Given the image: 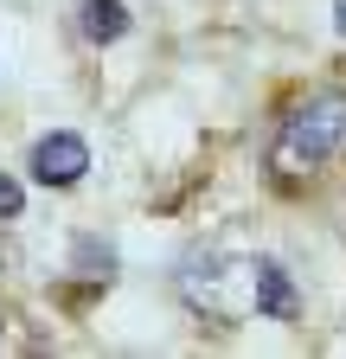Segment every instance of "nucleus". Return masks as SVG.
Returning a JSON list of instances; mask_svg holds the SVG:
<instances>
[{
    "mask_svg": "<svg viewBox=\"0 0 346 359\" xmlns=\"http://www.w3.org/2000/svg\"><path fill=\"white\" fill-rule=\"evenodd\" d=\"M340 142H346V90H327V97H308L295 116H282L276 167L282 173H308L327 154H340Z\"/></svg>",
    "mask_w": 346,
    "mask_h": 359,
    "instance_id": "obj_1",
    "label": "nucleus"
},
{
    "mask_svg": "<svg viewBox=\"0 0 346 359\" xmlns=\"http://www.w3.org/2000/svg\"><path fill=\"white\" fill-rule=\"evenodd\" d=\"M26 167H32V180H39V187H77V180H83V167H90V142H83V135H71V128L39 135V142H32V154H26Z\"/></svg>",
    "mask_w": 346,
    "mask_h": 359,
    "instance_id": "obj_2",
    "label": "nucleus"
},
{
    "mask_svg": "<svg viewBox=\"0 0 346 359\" xmlns=\"http://www.w3.org/2000/svg\"><path fill=\"white\" fill-rule=\"evenodd\" d=\"M250 308L270 314V321H289V314H295V289H289V276H282V263L256 257V269H250Z\"/></svg>",
    "mask_w": 346,
    "mask_h": 359,
    "instance_id": "obj_3",
    "label": "nucleus"
},
{
    "mask_svg": "<svg viewBox=\"0 0 346 359\" xmlns=\"http://www.w3.org/2000/svg\"><path fill=\"white\" fill-rule=\"evenodd\" d=\"M77 26H83L90 45H116L128 32V7L122 0H77Z\"/></svg>",
    "mask_w": 346,
    "mask_h": 359,
    "instance_id": "obj_4",
    "label": "nucleus"
},
{
    "mask_svg": "<svg viewBox=\"0 0 346 359\" xmlns=\"http://www.w3.org/2000/svg\"><path fill=\"white\" fill-rule=\"evenodd\" d=\"M20 205H26L20 180H7V173H0V218H20Z\"/></svg>",
    "mask_w": 346,
    "mask_h": 359,
    "instance_id": "obj_5",
    "label": "nucleus"
},
{
    "mask_svg": "<svg viewBox=\"0 0 346 359\" xmlns=\"http://www.w3.org/2000/svg\"><path fill=\"white\" fill-rule=\"evenodd\" d=\"M333 32L346 39V0H333Z\"/></svg>",
    "mask_w": 346,
    "mask_h": 359,
    "instance_id": "obj_6",
    "label": "nucleus"
}]
</instances>
